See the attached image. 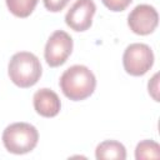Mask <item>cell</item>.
<instances>
[{
	"label": "cell",
	"instance_id": "obj_1",
	"mask_svg": "<svg viewBox=\"0 0 160 160\" xmlns=\"http://www.w3.org/2000/svg\"><path fill=\"white\" fill-rule=\"evenodd\" d=\"M59 85L68 99L81 101L94 92L96 88V78L88 66L72 65L62 72Z\"/></svg>",
	"mask_w": 160,
	"mask_h": 160
},
{
	"label": "cell",
	"instance_id": "obj_2",
	"mask_svg": "<svg viewBox=\"0 0 160 160\" xmlns=\"http://www.w3.org/2000/svg\"><path fill=\"white\" fill-rule=\"evenodd\" d=\"M10 80L19 88L26 89L34 86L42 74L39 58L29 51H19L14 54L8 65Z\"/></svg>",
	"mask_w": 160,
	"mask_h": 160
},
{
	"label": "cell",
	"instance_id": "obj_3",
	"mask_svg": "<svg viewBox=\"0 0 160 160\" xmlns=\"http://www.w3.org/2000/svg\"><path fill=\"white\" fill-rule=\"evenodd\" d=\"M1 139L9 152L22 155L35 149L39 141V132L29 122H14L5 128Z\"/></svg>",
	"mask_w": 160,
	"mask_h": 160
},
{
	"label": "cell",
	"instance_id": "obj_4",
	"mask_svg": "<svg viewBox=\"0 0 160 160\" xmlns=\"http://www.w3.org/2000/svg\"><path fill=\"white\" fill-rule=\"evenodd\" d=\"M122 65L128 74L132 76H142L154 65V52L146 44H130L122 54Z\"/></svg>",
	"mask_w": 160,
	"mask_h": 160
},
{
	"label": "cell",
	"instance_id": "obj_5",
	"mask_svg": "<svg viewBox=\"0 0 160 160\" xmlns=\"http://www.w3.org/2000/svg\"><path fill=\"white\" fill-rule=\"evenodd\" d=\"M72 39L68 32H65L64 30L54 31L48 39L44 50L46 64L51 68H58L65 64L72 51Z\"/></svg>",
	"mask_w": 160,
	"mask_h": 160
},
{
	"label": "cell",
	"instance_id": "obj_6",
	"mask_svg": "<svg viewBox=\"0 0 160 160\" xmlns=\"http://www.w3.org/2000/svg\"><path fill=\"white\" fill-rule=\"evenodd\" d=\"M159 22V14L156 9L149 4L136 5L128 16V25L136 35L151 34Z\"/></svg>",
	"mask_w": 160,
	"mask_h": 160
},
{
	"label": "cell",
	"instance_id": "obj_7",
	"mask_svg": "<svg viewBox=\"0 0 160 160\" xmlns=\"http://www.w3.org/2000/svg\"><path fill=\"white\" fill-rule=\"evenodd\" d=\"M96 5L92 0H76L65 15L66 25L74 31H85L92 24Z\"/></svg>",
	"mask_w": 160,
	"mask_h": 160
},
{
	"label": "cell",
	"instance_id": "obj_8",
	"mask_svg": "<svg viewBox=\"0 0 160 160\" xmlns=\"http://www.w3.org/2000/svg\"><path fill=\"white\" fill-rule=\"evenodd\" d=\"M32 104L35 111L44 118H54L61 109V101L58 94L48 88H42L34 94Z\"/></svg>",
	"mask_w": 160,
	"mask_h": 160
},
{
	"label": "cell",
	"instance_id": "obj_9",
	"mask_svg": "<svg viewBox=\"0 0 160 160\" xmlns=\"http://www.w3.org/2000/svg\"><path fill=\"white\" fill-rule=\"evenodd\" d=\"M95 158L98 160H125L126 149L121 142L116 140H105L96 146Z\"/></svg>",
	"mask_w": 160,
	"mask_h": 160
},
{
	"label": "cell",
	"instance_id": "obj_10",
	"mask_svg": "<svg viewBox=\"0 0 160 160\" xmlns=\"http://www.w3.org/2000/svg\"><path fill=\"white\" fill-rule=\"evenodd\" d=\"M9 11L18 18H28L36 8L39 0H5Z\"/></svg>",
	"mask_w": 160,
	"mask_h": 160
},
{
	"label": "cell",
	"instance_id": "obj_11",
	"mask_svg": "<svg viewBox=\"0 0 160 160\" xmlns=\"http://www.w3.org/2000/svg\"><path fill=\"white\" fill-rule=\"evenodd\" d=\"M135 158H136V160L159 159L160 158V145L154 140H142L136 145Z\"/></svg>",
	"mask_w": 160,
	"mask_h": 160
},
{
	"label": "cell",
	"instance_id": "obj_12",
	"mask_svg": "<svg viewBox=\"0 0 160 160\" xmlns=\"http://www.w3.org/2000/svg\"><path fill=\"white\" fill-rule=\"evenodd\" d=\"M101 2L111 11H124L131 2L132 0H101Z\"/></svg>",
	"mask_w": 160,
	"mask_h": 160
},
{
	"label": "cell",
	"instance_id": "obj_13",
	"mask_svg": "<svg viewBox=\"0 0 160 160\" xmlns=\"http://www.w3.org/2000/svg\"><path fill=\"white\" fill-rule=\"evenodd\" d=\"M42 1H44V6L46 8V10L51 12H59L69 4L70 0H42Z\"/></svg>",
	"mask_w": 160,
	"mask_h": 160
},
{
	"label": "cell",
	"instance_id": "obj_14",
	"mask_svg": "<svg viewBox=\"0 0 160 160\" xmlns=\"http://www.w3.org/2000/svg\"><path fill=\"white\" fill-rule=\"evenodd\" d=\"M158 78H159V74H155L152 76V79L149 81V84H148L149 94L154 98L155 101H159V96H158V89H159V86H158Z\"/></svg>",
	"mask_w": 160,
	"mask_h": 160
}]
</instances>
